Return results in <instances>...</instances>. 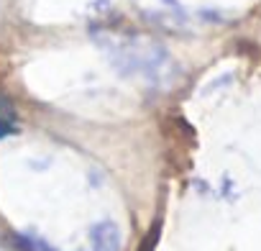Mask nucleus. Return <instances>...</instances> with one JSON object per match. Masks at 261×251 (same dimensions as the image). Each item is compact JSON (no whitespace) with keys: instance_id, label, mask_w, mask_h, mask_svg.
Wrapping results in <instances>:
<instances>
[{"instance_id":"1","label":"nucleus","mask_w":261,"mask_h":251,"mask_svg":"<svg viewBox=\"0 0 261 251\" xmlns=\"http://www.w3.org/2000/svg\"><path fill=\"white\" fill-rule=\"evenodd\" d=\"M13 131H16V113H13L11 103L0 95V139L13 134Z\"/></svg>"}]
</instances>
